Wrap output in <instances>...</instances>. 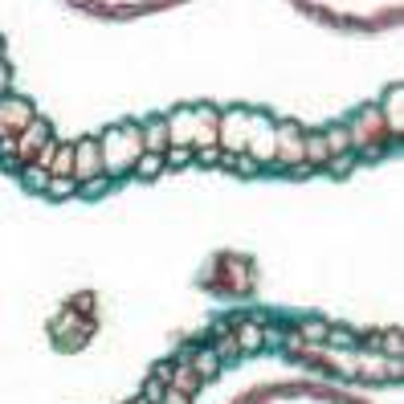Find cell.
I'll list each match as a JSON object with an SVG mask.
<instances>
[{
  "label": "cell",
  "mask_w": 404,
  "mask_h": 404,
  "mask_svg": "<svg viewBox=\"0 0 404 404\" xmlns=\"http://www.w3.org/2000/svg\"><path fill=\"white\" fill-rule=\"evenodd\" d=\"M143 151V139H139V127H115L106 139H102V172H127L135 167Z\"/></svg>",
  "instance_id": "obj_1"
},
{
  "label": "cell",
  "mask_w": 404,
  "mask_h": 404,
  "mask_svg": "<svg viewBox=\"0 0 404 404\" xmlns=\"http://www.w3.org/2000/svg\"><path fill=\"white\" fill-rule=\"evenodd\" d=\"M29 119H37V111H33V102L21 95H8L0 98V135H21Z\"/></svg>",
  "instance_id": "obj_2"
},
{
  "label": "cell",
  "mask_w": 404,
  "mask_h": 404,
  "mask_svg": "<svg viewBox=\"0 0 404 404\" xmlns=\"http://www.w3.org/2000/svg\"><path fill=\"white\" fill-rule=\"evenodd\" d=\"M98 172H102V139L86 135V139L74 143V180L82 184V180H90Z\"/></svg>",
  "instance_id": "obj_3"
},
{
  "label": "cell",
  "mask_w": 404,
  "mask_h": 404,
  "mask_svg": "<svg viewBox=\"0 0 404 404\" xmlns=\"http://www.w3.org/2000/svg\"><path fill=\"white\" fill-rule=\"evenodd\" d=\"M13 139H17V160H21V164H33V155L53 139V131H49L46 119H29V127H25L21 135H13Z\"/></svg>",
  "instance_id": "obj_4"
},
{
  "label": "cell",
  "mask_w": 404,
  "mask_h": 404,
  "mask_svg": "<svg viewBox=\"0 0 404 404\" xmlns=\"http://www.w3.org/2000/svg\"><path fill=\"white\" fill-rule=\"evenodd\" d=\"M278 164H302V135L294 127H282L278 131V151H274Z\"/></svg>",
  "instance_id": "obj_5"
},
{
  "label": "cell",
  "mask_w": 404,
  "mask_h": 404,
  "mask_svg": "<svg viewBox=\"0 0 404 404\" xmlns=\"http://www.w3.org/2000/svg\"><path fill=\"white\" fill-rule=\"evenodd\" d=\"M139 139H143V151H160V155H164V147H167V119H147L139 127Z\"/></svg>",
  "instance_id": "obj_6"
},
{
  "label": "cell",
  "mask_w": 404,
  "mask_h": 404,
  "mask_svg": "<svg viewBox=\"0 0 404 404\" xmlns=\"http://www.w3.org/2000/svg\"><path fill=\"white\" fill-rule=\"evenodd\" d=\"M46 172L49 176H74V143H57V151H53Z\"/></svg>",
  "instance_id": "obj_7"
},
{
  "label": "cell",
  "mask_w": 404,
  "mask_h": 404,
  "mask_svg": "<svg viewBox=\"0 0 404 404\" xmlns=\"http://www.w3.org/2000/svg\"><path fill=\"white\" fill-rule=\"evenodd\" d=\"M164 172V155L160 151H139V160H135V176L139 180H155Z\"/></svg>",
  "instance_id": "obj_8"
},
{
  "label": "cell",
  "mask_w": 404,
  "mask_h": 404,
  "mask_svg": "<svg viewBox=\"0 0 404 404\" xmlns=\"http://www.w3.org/2000/svg\"><path fill=\"white\" fill-rule=\"evenodd\" d=\"M302 155H307V160H302V164H327V160H331V151H327V143H323V135H310V139H302Z\"/></svg>",
  "instance_id": "obj_9"
},
{
  "label": "cell",
  "mask_w": 404,
  "mask_h": 404,
  "mask_svg": "<svg viewBox=\"0 0 404 404\" xmlns=\"http://www.w3.org/2000/svg\"><path fill=\"white\" fill-rule=\"evenodd\" d=\"M17 176H21V184L29 192H46V184H49V172H46V167H37V164H25Z\"/></svg>",
  "instance_id": "obj_10"
},
{
  "label": "cell",
  "mask_w": 404,
  "mask_h": 404,
  "mask_svg": "<svg viewBox=\"0 0 404 404\" xmlns=\"http://www.w3.org/2000/svg\"><path fill=\"white\" fill-rule=\"evenodd\" d=\"M102 192H111V176H106V172H98V176H90V180H82L74 196H86V200H95V196H102Z\"/></svg>",
  "instance_id": "obj_11"
},
{
  "label": "cell",
  "mask_w": 404,
  "mask_h": 404,
  "mask_svg": "<svg viewBox=\"0 0 404 404\" xmlns=\"http://www.w3.org/2000/svg\"><path fill=\"white\" fill-rule=\"evenodd\" d=\"M74 192H78V180H74V176H49L46 196H53V200H66V196H74Z\"/></svg>",
  "instance_id": "obj_12"
},
{
  "label": "cell",
  "mask_w": 404,
  "mask_h": 404,
  "mask_svg": "<svg viewBox=\"0 0 404 404\" xmlns=\"http://www.w3.org/2000/svg\"><path fill=\"white\" fill-rule=\"evenodd\" d=\"M323 143H327V151H331V155L351 151V135H347V127H331V131L323 135Z\"/></svg>",
  "instance_id": "obj_13"
},
{
  "label": "cell",
  "mask_w": 404,
  "mask_h": 404,
  "mask_svg": "<svg viewBox=\"0 0 404 404\" xmlns=\"http://www.w3.org/2000/svg\"><path fill=\"white\" fill-rule=\"evenodd\" d=\"M164 164H172V167L192 164V147H188V143H167V147H164Z\"/></svg>",
  "instance_id": "obj_14"
},
{
  "label": "cell",
  "mask_w": 404,
  "mask_h": 404,
  "mask_svg": "<svg viewBox=\"0 0 404 404\" xmlns=\"http://www.w3.org/2000/svg\"><path fill=\"white\" fill-rule=\"evenodd\" d=\"M192 155H196L200 164H216V160H221V147H216V143H209V147H196Z\"/></svg>",
  "instance_id": "obj_15"
},
{
  "label": "cell",
  "mask_w": 404,
  "mask_h": 404,
  "mask_svg": "<svg viewBox=\"0 0 404 404\" xmlns=\"http://www.w3.org/2000/svg\"><path fill=\"white\" fill-rule=\"evenodd\" d=\"M327 164L335 167V176H347V172H351V151H343V155H331Z\"/></svg>",
  "instance_id": "obj_16"
},
{
  "label": "cell",
  "mask_w": 404,
  "mask_h": 404,
  "mask_svg": "<svg viewBox=\"0 0 404 404\" xmlns=\"http://www.w3.org/2000/svg\"><path fill=\"white\" fill-rule=\"evenodd\" d=\"M241 343H245V347H258V343H262V331H258L253 323H245V327H241Z\"/></svg>",
  "instance_id": "obj_17"
},
{
  "label": "cell",
  "mask_w": 404,
  "mask_h": 404,
  "mask_svg": "<svg viewBox=\"0 0 404 404\" xmlns=\"http://www.w3.org/2000/svg\"><path fill=\"white\" fill-rule=\"evenodd\" d=\"M160 396H164V388H160V376H155V380H147V388H143V400L151 404V400H160Z\"/></svg>",
  "instance_id": "obj_18"
},
{
  "label": "cell",
  "mask_w": 404,
  "mask_h": 404,
  "mask_svg": "<svg viewBox=\"0 0 404 404\" xmlns=\"http://www.w3.org/2000/svg\"><path fill=\"white\" fill-rule=\"evenodd\" d=\"M8 82H13V70H8V62L0 57V98H4V90H8Z\"/></svg>",
  "instance_id": "obj_19"
},
{
  "label": "cell",
  "mask_w": 404,
  "mask_h": 404,
  "mask_svg": "<svg viewBox=\"0 0 404 404\" xmlns=\"http://www.w3.org/2000/svg\"><path fill=\"white\" fill-rule=\"evenodd\" d=\"M302 335H310V339H323V327H319V323H307V327H302Z\"/></svg>",
  "instance_id": "obj_20"
},
{
  "label": "cell",
  "mask_w": 404,
  "mask_h": 404,
  "mask_svg": "<svg viewBox=\"0 0 404 404\" xmlns=\"http://www.w3.org/2000/svg\"><path fill=\"white\" fill-rule=\"evenodd\" d=\"M0 57H4V41H0Z\"/></svg>",
  "instance_id": "obj_21"
}]
</instances>
